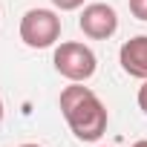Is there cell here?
I'll return each instance as SVG.
<instances>
[{
    "label": "cell",
    "instance_id": "1",
    "mask_svg": "<svg viewBox=\"0 0 147 147\" xmlns=\"http://www.w3.org/2000/svg\"><path fill=\"white\" fill-rule=\"evenodd\" d=\"M61 113L81 141H98L107 133V107L90 87L72 81V87L61 92Z\"/></svg>",
    "mask_w": 147,
    "mask_h": 147
},
{
    "label": "cell",
    "instance_id": "2",
    "mask_svg": "<svg viewBox=\"0 0 147 147\" xmlns=\"http://www.w3.org/2000/svg\"><path fill=\"white\" fill-rule=\"evenodd\" d=\"M61 38V18L52 9H29L20 18V40L32 49H46Z\"/></svg>",
    "mask_w": 147,
    "mask_h": 147
},
{
    "label": "cell",
    "instance_id": "3",
    "mask_svg": "<svg viewBox=\"0 0 147 147\" xmlns=\"http://www.w3.org/2000/svg\"><path fill=\"white\" fill-rule=\"evenodd\" d=\"M95 66H98L95 63V52L90 46H84V43L66 40V43H61L55 49V69L61 72L63 78L75 81V84L92 78L95 75Z\"/></svg>",
    "mask_w": 147,
    "mask_h": 147
},
{
    "label": "cell",
    "instance_id": "4",
    "mask_svg": "<svg viewBox=\"0 0 147 147\" xmlns=\"http://www.w3.org/2000/svg\"><path fill=\"white\" fill-rule=\"evenodd\" d=\"M78 26H81V32H84L87 38H92V40H107V38H113L115 29H118V15H115V9L107 6V3H90V6L81 12Z\"/></svg>",
    "mask_w": 147,
    "mask_h": 147
},
{
    "label": "cell",
    "instance_id": "5",
    "mask_svg": "<svg viewBox=\"0 0 147 147\" xmlns=\"http://www.w3.org/2000/svg\"><path fill=\"white\" fill-rule=\"evenodd\" d=\"M118 61H121V69L127 72V75L147 81V35L130 38V40L121 46Z\"/></svg>",
    "mask_w": 147,
    "mask_h": 147
},
{
    "label": "cell",
    "instance_id": "6",
    "mask_svg": "<svg viewBox=\"0 0 147 147\" xmlns=\"http://www.w3.org/2000/svg\"><path fill=\"white\" fill-rule=\"evenodd\" d=\"M130 12L138 20H147V0H130Z\"/></svg>",
    "mask_w": 147,
    "mask_h": 147
},
{
    "label": "cell",
    "instance_id": "7",
    "mask_svg": "<svg viewBox=\"0 0 147 147\" xmlns=\"http://www.w3.org/2000/svg\"><path fill=\"white\" fill-rule=\"evenodd\" d=\"M52 3L61 9V12H72V9H78V6H84V0H52Z\"/></svg>",
    "mask_w": 147,
    "mask_h": 147
},
{
    "label": "cell",
    "instance_id": "8",
    "mask_svg": "<svg viewBox=\"0 0 147 147\" xmlns=\"http://www.w3.org/2000/svg\"><path fill=\"white\" fill-rule=\"evenodd\" d=\"M138 107H141V110L147 113V81H144V87L138 90Z\"/></svg>",
    "mask_w": 147,
    "mask_h": 147
},
{
    "label": "cell",
    "instance_id": "9",
    "mask_svg": "<svg viewBox=\"0 0 147 147\" xmlns=\"http://www.w3.org/2000/svg\"><path fill=\"white\" fill-rule=\"evenodd\" d=\"M133 147H147V138H144V141H136Z\"/></svg>",
    "mask_w": 147,
    "mask_h": 147
},
{
    "label": "cell",
    "instance_id": "10",
    "mask_svg": "<svg viewBox=\"0 0 147 147\" xmlns=\"http://www.w3.org/2000/svg\"><path fill=\"white\" fill-rule=\"evenodd\" d=\"M0 121H3V101H0Z\"/></svg>",
    "mask_w": 147,
    "mask_h": 147
},
{
    "label": "cell",
    "instance_id": "11",
    "mask_svg": "<svg viewBox=\"0 0 147 147\" xmlns=\"http://www.w3.org/2000/svg\"><path fill=\"white\" fill-rule=\"evenodd\" d=\"M20 147H40V144H20Z\"/></svg>",
    "mask_w": 147,
    "mask_h": 147
}]
</instances>
